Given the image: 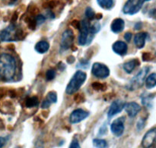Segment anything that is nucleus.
Instances as JSON below:
<instances>
[{
    "mask_svg": "<svg viewBox=\"0 0 156 148\" xmlns=\"http://www.w3.org/2000/svg\"><path fill=\"white\" fill-rule=\"evenodd\" d=\"M87 75L84 71H78L75 73L74 75L73 76L72 79L70 80L69 83L68 84L66 89V92L67 94H73L74 93L77 92L81 88L82 84L85 83L86 80Z\"/></svg>",
    "mask_w": 156,
    "mask_h": 148,
    "instance_id": "7ed1b4c3",
    "label": "nucleus"
},
{
    "mask_svg": "<svg viewBox=\"0 0 156 148\" xmlns=\"http://www.w3.org/2000/svg\"><path fill=\"white\" fill-rule=\"evenodd\" d=\"M113 50L115 53L120 55V56H123L127 52V45L126 43L123 41H117L114 43L112 46Z\"/></svg>",
    "mask_w": 156,
    "mask_h": 148,
    "instance_id": "2eb2a0df",
    "label": "nucleus"
},
{
    "mask_svg": "<svg viewBox=\"0 0 156 148\" xmlns=\"http://www.w3.org/2000/svg\"><path fill=\"white\" fill-rule=\"evenodd\" d=\"M112 133L117 137L123 135L124 132V118H119L114 120L111 126Z\"/></svg>",
    "mask_w": 156,
    "mask_h": 148,
    "instance_id": "1a4fd4ad",
    "label": "nucleus"
},
{
    "mask_svg": "<svg viewBox=\"0 0 156 148\" xmlns=\"http://www.w3.org/2000/svg\"><path fill=\"white\" fill-rule=\"evenodd\" d=\"M18 12H15V13L13 14V15H12V19H11V21H12V23H15V21H17V19H18Z\"/></svg>",
    "mask_w": 156,
    "mask_h": 148,
    "instance_id": "ea45409f",
    "label": "nucleus"
},
{
    "mask_svg": "<svg viewBox=\"0 0 156 148\" xmlns=\"http://www.w3.org/2000/svg\"><path fill=\"white\" fill-rule=\"evenodd\" d=\"M74 41V33L73 30H66L62 33L61 39V50H67L73 46Z\"/></svg>",
    "mask_w": 156,
    "mask_h": 148,
    "instance_id": "0eeeda50",
    "label": "nucleus"
},
{
    "mask_svg": "<svg viewBox=\"0 0 156 148\" xmlns=\"http://www.w3.org/2000/svg\"><path fill=\"white\" fill-rule=\"evenodd\" d=\"M144 1H149V0H144Z\"/></svg>",
    "mask_w": 156,
    "mask_h": 148,
    "instance_id": "49530a36",
    "label": "nucleus"
},
{
    "mask_svg": "<svg viewBox=\"0 0 156 148\" xmlns=\"http://www.w3.org/2000/svg\"><path fill=\"white\" fill-rule=\"evenodd\" d=\"M38 103H39V101H38V98L37 97H28L25 102L26 106L28 108H31L34 107V106H37Z\"/></svg>",
    "mask_w": 156,
    "mask_h": 148,
    "instance_id": "4be33fe9",
    "label": "nucleus"
},
{
    "mask_svg": "<svg viewBox=\"0 0 156 148\" xmlns=\"http://www.w3.org/2000/svg\"><path fill=\"white\" fill-rule=\"evenodd\" d=\"M66 61L69 64H73V62L76 61V59H75V57L73 56H69L68 58H67Z\"/></svg>",
    "mask_w": 156,
    "mask_h": 148,
    "instance_id": "58836bf2",
    "label": "nucleus"
},
{
    "mask_svg": "<svg viewBox=\"0 0 156 148\" xmlns=\"http://www.w3.org/2000/svg\"><path fill=\"white\" fill-rule=\"evenodd\" d=\"M12 2H15V1H16V0H12Z\"/></svg>",
    "mask_w": 156,
    "mask_h": 148,
    "instance_id": "a18cd8bd",
    "label": "nucleus"
},
{
    "mask_svg": "<svg viewBox=\"0 0 156 148\" xmlns=\"http://www.w3.org/2000/svg\"><path fill=\"white\" fill-rule=\"evenodd\" d=\"M49 48H50V44L47 41H40L35 46V50L41 54L48 51Z\"/></svg>",
    "mask_w": 156,
    "mask_h": 148,
    "instance_id": "6ab92c4d",
    "label": "nucleus"
},
{
    "mask_svg": "<svg viewBox=\"0 0 156 148\" xmlns=\"http://www.w3.org/2000/svg\"><path fill=\"white\" fill-rule=\"evenodd\" d=\"M94 15H95V13L93 11V9L90 7L87 8L86 10H85V16L89 20H92L94 18Z\"/></svg>",
    "mask_w": 156,
    "mask_h": 148,
    "instance_id": "a878e982",
    "label": "nucleus"
},
{
    "mask_svg": "<svg viewBox=\"0 0 156 148\" xmlns=\"http://www.w3.org/2000/svg\"><path fill=\"white\" fill-rule=\"evenodd\" d=\"M123 109H125V111L129 117H135L140 111L141 107L138 103H135V102H131V103L125 104Z\"/></svg>",
    "mask_w": 156,
    "mask_h": 148,
    "instance_id": "ddd939ff",
    "label": "nucleus"
},
{
    "mask_svg": "<svg viewBox=\"0 0 156 148\" xmlns=\"http://www.w3.org/2000/svg\"><path fill=\"white\" fill-rule=\"evenodd\" d=\"M155 137L156 129L155 128H153L151 130H149L143 137V141H142V146L143 148H149L152 147L155 142Z\"/></svg>",
    "mask_w": 156,
    "mask_h": 148,
    "instance_id": "f8f14e48",
    "label": "nucleus"
},
{
    "mask_svg": "<svg viewBox=\"0 0 156 148\" xmlns=\"http://www.w3.org/2000/svg\"><path fill=\"white\" fill-rule=\"evenodd\" d=\"M46 18L42 15H38L35 18V21H36L37 24H42L45 21Z\"/></svg>",
    "mask_w": 156,
    "mask_h": 148,
    "instance_id": "c756f323",
    "label": "nucleus"
},
{
    "mask_svg": "<svg viewBox=\"0 0 156 148\" xmlns=\"http://www.w3.org/2000/svg\"><path fill=\"white\" fill-rule=\"evenodd\" d=\"M16 64L13 56L9 54H2L0 56V78L9 81L15 76Z\"/></svg>",
    "mask_w": 156,
    "mask_h": 148,
    "instance_id": "f257e3e1",
    "label": "nucleus"
},
{
    "mask_svg": "<svg viewBox=\"0 0 156 148\" xmlns=\"http://www.w3.org/2000/svg\"><path fill=\"white\" fill-rule=\"evenodd\" d=\"M93 144L96 148H106L108 147V143L103 139H94Z\"/></svg>",
    "mask_w": 156,
    "mask_h": 148,
    "instance_id": "5701e85b",
    "label": "nucleus"
},
{
    "mask_svg": "<svg viewBox=\"0 0 156 148\" xmlns=\"http://www.w3.org/2000/svg\"><path fill=\"white\" fill-rule=\"evenodd\" d=\"M6 141H7V139L5 138L0 137V148H2L4 147L5 144H6Z\"/></svg>",
    "mask_w": 156,
    "mask_h": 148,
    "instance_id": "e433bc0d",
    "label": "nucleus"
},
{
    "mask_svg": "<svg viewBox=\"0 0 156 148\" xmlns=\"http://www.w3.org/2000/svg\"><path fill=\"white\" fill-rule=\"evenodd\" d=\"M7 48H9V50H14L15 49V45L14 44H9V45L7 46Z\"/></svg>",
    "mask_w": 156,
    "mask_h": 148,
    "instance_id": "37998d69",
    "label": "nucleus"
},
{
    "mask_svg": "<svg viewBox=\"0 0 156 148\" xmlns=\"http://www.w3.org/2000/svg\"><path fill=\"white\" fill-rule=\"evenodd\" d=\"M59 0H51V1H50L47 3V5L50 9H54V8H56L59 5Z\"/></svg>",
    "mask_w": 156,
    "mask_h": 148,
    "instance_id": "473e14b6",
    "label": "nucleus"
},
{
    "mask_svg": "<svg viewBox=\"0 0 156 148\" xmlns=\"http://www.w3.org/2000/svg\"><path fill=\"white\" fill-rule=\"evenodd\" d=\"M91 72L95 77H99V78H105L109 76L110 70L104 64L96 62L93 65Z\"/></svg>",
    "mask_w": 156,
    "mask_h": 148,
    "instance_id": "423d86ee",
    "label": "nucleus"
},
{
    "mask_svg": "<svg viewBox=\"0 0 156 148\" xmlns=\"http://www.w3.org/2000/svg\"><path fill=\"white\" fill-rule=\"evenodd\" d=\"M92 88L95 91H105L107 89V85L105 84L99 83V82H94L91 84Z\"/></svg>",
    "mask_w": 156,
    "mask_h": 148,
    "instance_id": "b1692460",
    "label": "nucleus"
},
{
    "mask_svg": "<svg viewBox=\"0 0 156 148\" xmlns=\"http://www.w3.org/2000/svg\"><path fill=\"white\" fill-rule=\"evenodd\" d=\"M149 96H150V95H149ZM149 97H143V99H142V102H143V105H146V106H149V107H150V103H151V104L152 103V100H153L154 97H151V98H150V97H149Z\"/></svg>",
    "mask_w": 156,
    "mask_h": 148,
    "instance_id": "c85d7f7f",
    "label": "nucleus"
},
{
    "mask_svg": "<svg viewBox=\"0 0 156 148\" xmlns=\"http://www.w3.org/2000/svg\"><path fill=\"white\" fill-rule=\"evenodd\" d=\"M56 77V71L53 69H49L46 73V79L47 81H52Z\"/></svg>",
    "mask_w": 156,
    "mask_h": 148,
    "instance_id": "bb28decb",
    "label": "nucleus"
},
{
    "mask_svg": "<svg viewBox=\"0 0 156 148\" xmlns=\"http://www.w3.org/2000/svg\"><path fill=\"white\" fill-rule=\"evenodd\" d=\"M125 103L123 101L120 100H117L114 101V103L111 105L109 108V110L108 112V116L109 119H111L113 116L116 115V114H118L120 112H121V111L123 110V108H124Z\"/></svg>",
    "mask_w": 156,
    "mask_h": 148,
    "instance_id": "9b49d317",
    "label": "nucleus"
},
{
    "mask_svg": "<svg viewBox=\"0 0 156 148\" xmlns=\"http://www.w3.org/2000/svg\"><path fill=\"white\" fill-rule=\"evenodd\" d=\"M131 38H132V33H129V32L125 33L124 39L126 40V41H127V42H129V41H130V40H131Z\"/></svg>",
    "mask_w": 156,
    "mask_h": 148,
    "instance_id": "4c0bfd02",
    "label": "nucleus"
},
{
    "mask_svg": "<svg viewBox=\"0 0 156 148\" xmlns=\"http://www.w3.org/2000/svg\"><path fill=\"white\" fill-rule=\"evenodd\" d=\"M88 115H89V113L87 111H85L81 109H76L70 115L69 121L73 124H76V123H79L81 121H82V120L85 119Z\"/></svg>",
    "mask_w": 156,
    "mask_h": 148,
    "instance_id": "9d476101",
    "label": "nucleus"
},
{
    "mask_svg": "<svg viewBox=\"0 0 156 148\" xmlns=\"http://www.w3.org/2000/svg\"><path fill=\"white\" fill-rule=\"evenodd\" d=\"M100 24H98V23L93 24V25L89 27V32L91 33H92V34H94V33H96L97 32H98V30H100Z\"/></svg>",
    "mask_w": 156,
    "mask_h": 148,
    "instance_id": "cd10ccee",
    "label": "nucleus"
},
{
    "mask_svg": "<svg viewBox=\"0 0 156 148\" xmlns=\"http://www.w3.org/2000/svg\"><path fill=\"white\" fill-rule=\"evenodd\" d=\"M150 71V68L149 66L144 67L135 77L132 78L128 84V88L129 90H136L141 88L144 84V81L146 79V75Z\"/></svg>",
    "mask_w": 156,
    "mask_h": 148,
    "instance_id": "20e7f679",
    "label": "nucleus"
},
{
    "mask_svg": "<svg viewBox=\"0 0 156 148\" xmlns=\"http://www.w3.org/2000/svg\"><path fill=\"white\" fill-rule=\"evenodd\" d=\"M146 37H147V33L146 32H140L136 34L134 37V43L137 48L142 49L144 46Z\"/></svg>",
    "mask_w": 156,
    "mask_h": 148,
    "instance_id": "f3484780",
    "label": "nucleus"
},
{
    "mask_svg": "<svg viewBox=\"0 0 156 148\" xmlns=\"http://www.w3.org/2000/svg\"><path fill=\"white\" fill-rule=\"evenodd\" d=\"M56 101H57V95H56V93L54 92V91H50V92H49L47 94L45 100L43 101L41 107L43 109H47V108L50 107L52 103H56Z\"/></svg>",
    "mask_w": 156,
    "mask_h": 148,
    "instance_id": "4468645a",
    "label": "nucleus"
},
{
    "mask_svg": "<svg viewBox=\"0 0 156 148\" xmlns=\"http://www.w3.org/2000/svg\"><path fill=\"white\" fill-rule=\"evenodd\" d=\"M39 12V9L36 6H32L30 9V14L31 15H36Z\"/></svg>",
    "mask_w": 156,
    "mask_h": 148,
    "instance_id": "f704fd0d",
    "label": "nucleus"
},
{
    "mask_svg": "<svg viewBox=\"0 0 156 148\" xmlns=\"http://www.w3.org/2000/svg\"><path fill=\"white\" fill-rule=\"evenodd\" d=\"M69 148H81V147L79 144V141L77 140H74L71 143V144H70Z\"/></svg>",
    "mask_w": 156,
    "mask_h": 148,
    "instance_id": "c9c22d12",
    "label": "nucleus"
},
{
    "mask_svg": "<svg viewBox=\"0 0 156 148\" xmlns=\"http://www.w3.org/2000/svg\"><path fill=\"white\" fill-rule=\"evenodd\" d=\"M74 100L76 103H80L85 101V98H84V96H82V94H76L74 97Z\"/></svg>",
    "mask_w": 156,
    "mask_h": 148,
    "instance_id": "2f4dec72",
    "label": "nucleus"
},
{
    "mask_svg": "<svg viewBox=\"0 0 156 148\" xmlns=\"http://www.w3.org/2000/svg\"><path fill=\"white\" fill-rule=\"evenodd\" d=\"M125 23L124 21L121 18H116L111 23V30H112L114 33H120L122 32L124 29Z\"/></svg>",
    "mask_w": 156,
    "mask_h": 148,
    "instance_id": "dca6fc26",
    "label": "nucleus"
},
{
    "mask_svg": "<svg viewBox=\"0 0 156 148\" xmlns=\"http://www.w3.org/2000/svg\"><path fill=\"white\" fill-rule=\"evenodd\" d=\"M94 18H95L97 20H100L103 18V15H102L101 13L95 14V15H94Z\"/></svg>",
    "mask_w": 156,
    "mask_h": 148,
    "instance_id": "a19ab883",
    "label": "nucleus"
},
{
    "mask_svg": "<svg viewBox=\"0 0 156 148\" xmlns=\"http://www.w3.org/2000/svg\"><path fill=\"white\" fill-rule=\"evenodd\" d=\"M99 5L104 9H110L114 5L113 0H97Z\"/></svg>",
    "mask_w": 156,
    "mask_h": 148,
    "instance_id": "412c9836",
    "label": "nucleus"
},
{
    "mask_svg": "<svg viewBox=\"0 0 156 148\" xmlns=\"http://www.w3.org/2000/svg\"><path fill=\"white\" fill-rule=\"evenodd\" d=\"M9 96H10L11 97H12V98H14V97H15V92L14 91H9Z\"/></svg>",
    "mask_w": 156,
    "mask_h": 148,
    "instance_id": "c03bdc74",
    "label": "nucleus"
},
{
    "mask_svg": "<svg viewBox=\"0 0 156 148\" xmlns=\"http://www.w3.org/2000/svg\"><path fill=\"white\" fill-rule=\"evenodd\" d=\"M140 61L139 59H133V60H130L129 62H126V63L123 64V69L126 72H127L128 74L132 72L134 69H135L137 65H140Z\"/></svg>",
    "mask_w": 156,
    "mask_h": 148,
    "instance_id": "a211bd4d",
    "label": "nucleus"
},
{
    "mask_svg": "<svg viewBox=\"0 0 156 148\" xmlns=\"http://www.w3.org/2000/svg\"><path fill=\"white\" fill-rule=\"evenodd\" d=\"M23 30L17 27L15 24H11L3 30L0 31V41L12 42L22 39Z\"/></svg>",
    "mask_w": 156,
    "mask_h": 148,
    "instance_id": "f03ea898",
    "label": "nucleus"
},
{
    "mask_svg": "<svg viewBox=\"0 0 156 148\" xmlns=\"http://www.w3.org/2000/svg\"><path fill=\"white\" fill-rule=\"evenodd\" d=\"M89 27L90 24L87 20H83L82 22H80V29H79V43L80 45H85L88 40V33H89Z\"/></svg>",
    "mask_w": 156,
    "mask_h": 148,
    "instance_id": "6e6552de",
    "label": "nucleus"
},
{
    "mask_svg": "<svg viewBox=\"0 0 156 148\" xmlns=\"http://www.w3.org/2000/svg\"><path fill=\"white\" fill-rule=\"evenodd\" d=\"M144 0H128L123 7V12L128 15H134L142 9Z\"/></svg>",
    "mask_w": 156,
    "mask_h": 148,
    "instance_id": "39448f33",
    "label": "nucleus"
},
{
    "mask_svg": "<svg viewBox=\"0 0 156 148\" xmlns=\"http://www.w3.org/2000/svg\"><path fill=\"white\" fill-rule=\"evenodd\" d=\"M25 22L27 23V26H28V27L30 29V30H35V28H36V25H37V23H36V21H35V19L30 18V17H27V18H26L25 19Z\"/></svg>",
    "mask_w": 156,
    "mask_h": 148,
    "instance_id": "393cba45",
    "label": "nucleus"
},
{
    "mask_svg": "<svg viewBox=\"0 0 156 148\" xmlns=\"http://www.w3.org/2000/svg\"><path fill=\"white\" fill-rule=\"evenodd\" d=\"M156 85V74L152 73L147 77L146 81V86L148 89H152Z\"/></svg>",
    "mask_w": 156,
    "mask_h": 148,
    "instance_id": "aec40b11",
    "label": "nucleus"
},
{
    "mask_svg": "<svg viewBox=\"0 0 156 148\" xmlns=\"http://www.w3.org/2000/svg\"><path fill=\"white\" fill-rule=\"evenodd\" d=\"M47 16L49 18H55L54 14H53V12H47Z\"/></svg>",
    "mask_w": 156,
    "mask_h": 148,
    "instance_id": "79ce46f5",
    "label": "nucleus"
},
{
    "mask_svg": "<svg viewBox=\"0 0 156 148\" xmlns=\"http://www.w3.org/2000/svg\"><path fill=\"white\" fill-rule=\"evenodd\" d=\"M143 60L145 62H149L152 59V55L150 53H144L143 54Z\"/></svg>",
    "mask_w": 156,
    "mask_h": 148,
    "instance_id": "7c9ffc66",
    "label": "nucleus"
},
{
    "mask_svg": "<svg viewBox=\"0 0 156 148\" xmlns=\"http://www.w3.org/2000/svg\"><path fill=\"white\" fill-rule=\"evenodd\" d=\"M71 25L73 26L75 29L79 30V29H80V21H79L78 20H73L71 22Z\"/></svg>",
    "mask_w": 156,
    "mask_h": 148,
    "instance_id": "72a5a7b5",
    "label": "nucleus"
}]
</instances>
